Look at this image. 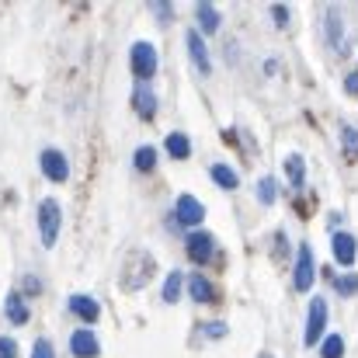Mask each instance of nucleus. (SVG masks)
<instances>
[{"instance_id":"nucleus-1","label":"nucleus","mask_w":358,"mask_h":358,"mask_svg":"<svg viewBox=\"0 0 358 358\" xmlns=\"http://www.w3.org/2000/svg\"><path fill=\"white\" fill-rule=\"evenodd\" d=\"M59 227H63V213H59V202L56 199H45L38 206V234H42V243L52 250L56 240H59Z\"/></svg>"},{"instance_id":"nucleus-2","label":"nucleus","mask_w":358,"mask_h":358,"mask_svg":"<svg viewBox=\"0 0 358 358\" xmlns=\"http://www.w3.org/2000/svg\"><path fill=\"white\" fill-rule=\"evenodd\" d=\"M324 327H327V303L317 296V299L310 303V317H306V338H303V345H306V348L320 345V338H324Z\"/></svg>"},{"instance_id":"nucleus-3","label":"nucleus","mask_w":358,"mask_h":358,"mask_svg":"<svg viewBox=\"0 0 358 358\" xmlns=\"http://www.w3.org/2000/svg\"><path fill=\"white\" fill-rule=\"evenodd\" d=\"M132 73L139 80H150L157 73V49L150 42H136L132 45Z\"/></svg>"},{"instance_id":"nucleus-4","label":"nucleus","mask_w":358,"mask_h":358,"mask_svg":"<svg viewBox=\"0 0 358 358\" xmlns=\"http://www.w3.org/2000/svg\"><path fill=\"white\" fill-rule=\"evenodd\" d=\"M313 275H317V268H313V250H310V243H303L299 247V257H296V289L299 292H306L310 285H313Z\"/></svg>"},{"instance_id":"nucleus-5","label":"nucleus","mask_w":358,"mask_h":358,"mask_svg":"<svg viewBox=\"0 0 358 358\" xmlns=\"http://www.w3.org/2000/svg\"><path fill=\"white\" fill-rule=\"evenodd\" d=\"M42 174L49 181H66L70 178V164L59 150H42Z\"/></svg>"},{"instance_id":"nucleus-6","label":"nucleus","mask_w":358,"mask_h":358,"mask_svg":"<svg viewBox=\"0 0 358 358\" xmlns=\"http://www.w3.org/2000/svg\"><path fill=\"white\" fill-rule=\"evenodd\" d=\"M70 352L77 358H98L101 355V345H98L94 331H73L70 334Z\"/></svg>"},{"instance_id":"nucleus-7","label":"nucleus","mask_w":358,"mask_h":358,"mask_svg":"<svg viewBox=\"0 0 358 358\" xmlns=\"http://www.w3.org/2000/svg\"><path fill=\"white\" fill-rule=\"evenodd\" d=\"M188 254H192V261H199V264H206L213 254H216V237L213 234H192L188 237Z\"/></svg>"},{"instance_id":"nucleus-8","label":"nucleus","mask_w":358,"mask_h":358,"mask_svg":"<svg viewBox=\"0 0 358 358\" xmlns=\"http://www.w3.org/2000/svg\"><path fill=\"white\" fill-rule=\"evenodd\" d=\"M178 220H181L185 227H199V223L206 220L202 202H199V199H192V195H181V199H178Z\"/></svg>"},{"instance_id":"nucleus-9","label":"nucleus","mask_w":358,"mask_h":358,"mask_svg":"<svg viewBox=\"0 0 358 358\" xmlns=\"http://www.w3.org/2000/svg\"><path fill=\"white\" fill-rule=\"evenodd\" d=\"M358 257V240L352 234H334V261L338 264H355Z\"/></svg>"},{"instance_id":"nucleus-10","label":"nucleus","mask_w":358,"mask_h":358,"mask_svg":"<svg viewBox=\"0 0 358 358\" xmlns=\"http://www.w3.org/2000/svg\"><path fill=\"white\" fill-rule=\"evenodd\" d=\"M188 52H192V59H195V66H199L202 73L213 70V59H209V49H206V42H202V31H188Z\"/></svg>"},{"instance_id":"nucleus-11","label":"nucleus","mask_w":358,"mask_h":358,"mask_svg":"<svg viewBox=\"0 0 358 358\" xmlns=\"http://www.w3.org/2000/svg\"><path fill=\"white\" fill-rule=\"evenodd\" d=\"M132 101H136V112H139L143 119H153V115H157V94H153L150 84H136Z\"/></svg>"},{"instance_id":"nucleus-12","label":"nucleus","mask_w":358,"mask_h":358,"mask_svg":"<svg viewBox=\"0 0 358 358\" xmlns=\"http://www.w3.org/2000/svg\"><path fill=\"white\" fill-rule=\"evenodd\" d=\"M188 292H192L195 303H213V299H216V289H213L209 278H202V275H192V278H188Z\"/></svg>"},{"instance_id":"nucleus-13","label":"nucleus","mask_w":358,"mask_h":358,"mask_svg":"<svg viewBox=\"0 0 358 358\" xmlns=\"http://www.w3.org/2000/svg\"><path fill=\"white\" fill-rule=\"evenodd\" d=\"M285 171H289V185L292 188H303V181H306V160L299 153H289L285 157Z\"/></svg>"},{"instance_id":"nucleus-14","label":"nucleus","mask_w":358,"mask_h":358,"mask_svg":"<svg viewBox=\"0 0 358 358\" xmlns=\"http://www.w3.org/2000/svg\"><path fill=\"white\" fill-rule=\"evenodd\" d=\"M70 310L77 317H84V320H98V313H101V306L91 296H70Z\"/></svg>"},{"instance_id":"nucleus-15","label":"nucleus","mask_w":358,"mask_h":358,"mask_svg":"<svg viewBox=\"0 0 358 358\" xmlns=\"http://www.w3.org/2000/svg\"><path fill=\"white\" fill-rule=\"evenodd\" d=\"M209 171H213V181H216L220 188H227V192H234L240 185V178L234 174V167H227V164H213Z\"/></svg>"},{"instance_id":"nucleus-16","label":"nucleus","mask_w":358,"mask_h":358,"mask_svg":"<svg viewBox=\"0 0 358 358\" xmlns=\"http://www.w3.org/2000/svg\"><path fill=\"white\" fill-rule=\"evenodd\" d=\"M167 153H171L174 160H185V157L192 153L188 136H185V132H171V136H167Z\"/></svg>"},{"instance_id":"nucleus-17","label":"nucleus","mask_w":358,"mask_h":358,"mask_svg":"<svg viewBox=\"0 0 358 358\" xmlns=\"http://www.w3.org/2000/svg\"><path fill=\"white\" fill-rule=\"evenodd\" d=\"M7 320H10V324H28V306L21 303L17 292L7 296Z\"/></svg>"},{"instance_id":"nucleus-18","label":"nucleus","mask_w":358,"mask_h":358,"mask_svg":"<svg viewBox=\"0 0 358 358\" xmlns=\"http://www.w3.org/2000/svg\"><path fill=\"white\" fill-rule=\"evenodd\" d=\"M199 24L202 31H220V14L213 3H199Z\"/></svg>"},{"instance_id":"nucleus-19","label":"nucleus","mask_w":358,"mask_h":358,"mask_svg":"<svg viewBox=\"0 0 358 358\" xmlns=\"http://www.w3.org/2000/svg\"><path fill=\"white\" fill-rule=\"evenodd\" d=\"M132 164H136V171H153V164H157V150H153V146H139L136 157H132Z\"/></svg>"},{"instance_id":"nucleus-20","label":"nucleus","mask_w":358,"mask_h":358,"mask_svg":"<svg viewBox=\"0 0 358 358\" xmlns=\"http://www.w3.org/2000/svg\"><path fill=\"white\" fill-rule=\"evenodd\" d=\"M181 271H171L167 275V282H164V303H178V296H181Z\"/></svg>"},{"instance_id":"nucleus-21","label":"nucleus","mask_w":358,"mask_h":358,"mask_svg":"<svg viewBox=\"0 0 358 358\" xmlns=\"http://www.w3.org/2000/svg\"><path fill=\"white\" fill-rule=\"evenodd\" d=\"M320 355L324 358H341L345 355V341H341V334H327L324 345H320Z\"/></svg>"},{"instance_id":"nucleus-22","label":"nucleus","mask_w":358,"mask_h":358,"mask_svg":"<svg viewBox=\"0 0 358 358\" xmlns=\"http://www.w3.org/2000/svg\"><path fill=\"white\" fill-rule=\"evenodd\" d=\"M327 28H331V42H334V49H338V52H345V38H341V14H338V10H331V14H327Z\"/></svg>"},{"instance_id":"nucleus-23","label":"nucleus","mask_w":358,"mask_h":358,"mask_svg":"<svg viewBox=\"0 0 358 358\" xmlns=\"http://www.w3.org/2000/svg\"><path fill=\"white\" fill-rule=\"evenodd\" d=\"M257 199H261L264 206H271V202L278 199V185H275V178H261V181H257Z\"/></svg>"},{"instance_id":"nucleus-24","label":"nucleus","mask_w":358,"mask_h":358,"mask_svg":"<svg viewBox=\"0 0 358 358\" xmlns=\"http://www.w3.org/2000/svg\"><path fill=\"white\" fill-rule=\"evenodd\" d=\"M338 292H341V296H355L358 292V275H345V278H338Z\"/></svg>"},{"instance_id":"nucleus-25","label":"nucleus","mask_w":358,"mask_h":358,"mask_svg":"<svg viewBox=\"0 0 358 358\" xmlns=\"http://www.w3.org/2000/svg\"><path fill=\"white\" fill-rule=\"evenodd\" d=\"M31 358H56V352H52V345L42 338V341H35V348H31Z\"/></svg>"},{"instance_id":"nucleus-26","label":"nucleus","mask_w":358,"mask_h":358,"mask_svg":"<svg viewBox=\"0 0 358 358\" xmlns=\"http://www.w3.org/2000/svg\"><path fill=\"white\" fill-rule=\"evenodd\" d=\"M341 139H345V150H348V153H358V132L355 129H345Z\"/></svg>"},{"instance_id":"nucleus-27","label":"nucleus","mask_w":358,"mask_h":358,"mask_svg":"<svg viewBox=\"0 0 358 358\" xmlns=\"http://www.w3.org/2000/svg\"><path fill=\"white\" fill-rule=\"evenodd\" d=\"M14 355H17L14 341H10V338H0V358H14Z\"/></svg>"},{"instance_id":"nucleus-28","label":"nucleus","mask_w":358,"mask_h":358,"mask_svg":"<svg viewBox=\"0 0 358 358\" xmlns=\"http://www.w3.org/2000/svg\"><path fill=\"white\" fill-rule=\"evenodd\" d=\"M202 334H209V338H223V334H227V324H206Z\"/></svg>"},{"instance_id":"nucleus-29","label":"nucleus","mask_w":358,"mask_h":358,"mask_svg":"<svg viewBox=\"0 0 358 358\" xmlns=\"http://www.w3.org/2000/svg\"><path fill=\"white\" fill-rule=\"evenodd\" d=\"M345 87H348V94H358V73H348Z\"/></svg>"},{"instance_id":"nucleus-30","label":"nucleus","mask_w":358,"mask_h":358,"mask_svg":"<svg viewBox=\"0 0 358 358\" xmlns=\"http://www.w3.org/2000/svg\"><path fill=\"white\" fill-rule=\"evenodd\" d=\"M271 14H275V21H278V24H285V17H289V10H285V7H275Z\"/></svg>"}]
</instances>
